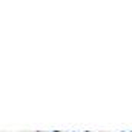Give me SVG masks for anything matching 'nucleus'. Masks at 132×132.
I'll use <instances>...</instances> for the list:
<instances>
[{
	"label": "nucleus",
	"mask_w": 132,
	"mask_h": 132,
	"mask_svg": "<svg viewBox=\"0 0 132 132\" xmlns=\"http://www.w3.org/2000/svg\"><path fill=\"white\" fill-rule=\"evenodd\" d=\"M52 132H60V131H59V129H57V131H52Z\"/></svg>",
	"instance_id": "obj_1"
},
{
	"label": "nucleus",
	"mask_w": 132,
	"mask_h": 132,
	"mask_svg": "<svg viewBox=\"0 0 132 132\" xmlns=\"http://www.w3.org/2000/svg\"><path fill=\"white\" fill-rule=\"evenodd\" d=\"M129 132H132V131H129Z\"/></svg>",
	"instance_id": "obj_2"
}]
</instances>
